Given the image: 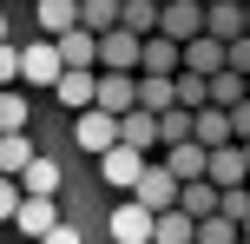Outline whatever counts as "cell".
Returning a JSON list of instances; mask_svg holds the SVG:
<instances>
[{
  "label": "cell",
  "instance_id": "cell-29",
  "mask_svg": "<svg viewBox=\"0 0 250 244\" xmlns=\"http://www.w3.org/2000/svg\"><path fill=\"white\" fill-rule=\"evenodd\" d=\"M244 152H250V139H244Z\"/></svg>",
  "mask_w": 250,
  "mask_h": 244
},
{
  "label": "cell",
  "instance_id": "cell-26",
  "mask_svg": "<svg viewBox=\"0 0 250 244\" xmlns=\"http://www.w3.org/2000/svg\"><path fill=\"white\" fill-rule=\"evenodd\" d=\"M0 79H7V86H20V46L0 53Z\"/></svg>",
  "mask_w": 250,
  "mask_h": 244
},
{
  "label": "cell",
  "instance_id": "cell-23",
  "mask_svg": "<svg viewBox=\"0 0 250 244\" xmlns=\"http://www.w3.org/2000/svg\"><path fill=\"white\" fill-rule=\"evenodd\" d=\"M158 20H165V0H125V26L132 33H158Z\"/></svg>",
  "mask_w": 250,
  "mask_h": 244
},
{
  "label": "cell",
  "instance_id": "cell-25",
  "mask_svg": "<svg viewBox=\"0 0 250 244\" xmlns=\"http://www.w3.org/2000/svg\"><path fill=\"white\" fill-rule=\"evenodd\" d=\"M0 126H7V132H26V92L20 86H7V99H0Z\"/></svg>",
  "mask_w": 250,
  "mask_h": 244
},
{
  "label": "cell",
  "instance_id": "cell-10",
  "mask_svg": "<svg viewBox=\"0 0 250 244\" xmlns=\"http://www.w3.org/2000/svg\"><path fill=\"white\" fill-rule=\"evenodd\" d=\"M165 165L178 178H211V145L204 139H178V145H165Z\"/></svg>",
  "mask_w": 250,
  "mask_h": 244
},
{
  "label": "cell",
  "instance_id": "cell-5",
  "mask_svg": "<svg viewBox=\"0 0 250 244\" xmlns=\"http://www.w3.org/2000/svg\"><path fill=\"white\" fill-rule=\"evenodd\" d=\"M178 192H185V178H178V172L165 165V158H151V165H145V178H138V192H132V198H145L151 211H171V205H178Z\"/></svg>",
  "mask_w": 250,
  "mask_h": 244
},
{
  "label": "cell",
  "instance_id": "cell-16",
  "mask_svg": "<svg viewBox=\"0 0 250 244\" xmlns=\"http://www.w3.org/2000/svg\"><path fill=\"white\" fill-rule=\"evenodd\" d=\"M151 244H198V218H191L185 205L158 211V238H151Z\"/></svg>",
  "mask_w": 250,
  "mask_h": 244
},
{
  "label": "cell",
  "instance_id": "cell-24",
  "mask_svg": "<svg viewBox=\"0 0 250 244\" xmlns=\"http://www.w3.org/2000/svg\"><path fill=\"white\" fill-rule=\"evenodd\" d=\"M20 185H26V192H60V165H53V158H46V152H40V158H33V165H26V172H20Z\"/></svg>",
  "mask_w": 250,
  "mask_h": 244
},
{
  "label": "cell",
  "instance_id": "cell-30",
  "mask_svg": "<svg viewBox=\"0 0 250 244\" xmlns=\"http://www.w3.org/2000/svg\"><path fill=\"white\" fill-rule=\"evenodd\" d=\"M244 7H250V0H244Z\"/></svg>",
  "mask_w": 250,
  "mask_h": 244
},
{
  "label": "cell",
  "instance_id": "cell-4",
  "mask_svg": "<svg viewBox=\"0 0 250 244\" xmlns=\"http://www.w3.org/2000/svg\"><path fill=\"white\" fill-rule=\"evenodd\" d=\"M73 139H79V152L105 158V152L119 145V112H105V106H86V112H73Z\"/></svg>",
  "mask_w": 250,
  "mask_h": 244
},
{
  "label": "cell",
  "instance_id": "cell-8",
  "mask_svg": "<svg viewBox=\"0 0 250 244\" xmlns=\"http://www.w3.org/2000/svg\"><path fill=\"white\" fill-rule=\"evenodd\" d=\"M53 99H60V106H73V112L99 106V66H66V79L53 86Z\"/></svg>",
  "mask_w": 250,
  "mask_h": 244
},
{
  "label": "cell",
  "instance_id": "cell-15",
  "mask_svg": "<svg viewBox=\"0 0 250 244\" xmlns=\"http://www.w3.org/2000/svg\"><path fill=\"white\" fill-rule=\"evenodd\" d=\"M66 53V66H99V33L92 26H73V33H53Z\"/></svg>",
  "mask_w": 250,
  "mask_h": 244
},
{
  "label": "cell",
  "instance_id": "cell-22",
  "mask_svg": "<svg viewBox=\"0 0 250 244\" xmlns=\"http://www.w3.org/2000/svg\"><path fill=\"white\" fill-rule=\"evenodd\" d=\"M244 224L230 218V211H211V218H198V244H237Z\"/></svg>",
  "mask_w": 250,
  "mask_h": 244
},
{
  "label": "cell",
  "instance_id": "cell-12",
  "mask_svg": "<svg viewBox=\"0 0 250 244\" xmlns=\"http://www.w3.org/2000/svg\"><path fill=\"white\" fill-rule=\"evenodd\" d=\"M13 224H20V231L40 244L53 224H60V205H53V192H26V205H20V218H13Z\"/></svg>",
  "mask_w": 250,
  "mask_h": 244
},
{
  "label": "cell",
  "instance_id": "cell-20",
  "mask_svg": "<svg viewBox=\"0 0 250 244\" xmlns=\"http://www.w3.org/2000/svg\"><path fill=\"white\" fill-rule=\"evenodd\" d=\"M237 99H250V73H237V66L211 73V106H237Z\"/></svg>",
  "mask_w": 250,
  "mask_h": 244
},
{
  "label": "cell",
  "instance_id": "cell-17",
  "mask_svg": "<svg viewBox=\"0 0 250 244\" xmlns=\"http://www.w3.org/2000/svg\"><path fill=\"white\" fill-rule=\"evenodd\" d=\"M33 158H40V145L26 139V132H7V139H0V172H7V178H20Z\"/></svg>",
  "mask_w": 250,
  "mask_h": 244
},
{
  "label": "cell",
  "instance_id": "cell-19",
  "mask_svg": "<svg viewBox=\"0 0 250 244\" xmlns=\"http://www.w3.org/2000/svg\"><path fill=\"white\" fill-rule=\"evenodd\" d=\"M198 139H204V145H230V139H237L230 106H198Z\"/></svg>",
  "mask_w": 250,
  "mask_h": 244
},
{
  "label": "cell",
  "instance_id": "cell-13",
  "mask_svg": "<svg viewBox=\"0 0 250 244\" xmlns=\"http://www.w3.org/2000/svg\"><path fill=\"white\" fill-rule=\"evenodd\" d=\"M138 73H185V40L145 33V66H138Z\"/></svg>",
  "mask_w": 250,
  "mask_h": 244
},
{
  "label": "cell",
  "instance_id": "cell-6",
  "mask_svg": "<svg viewBox=\"0 0 250 244\" xmlns=\"http://www.w3.org/2000/svg\"><path fill=\"white\" fill-rule=\"evenodd\" d=\"M99 106L105 112H132L138 106V73L132 66H99Z\"/></svg>",
  "mask_w": 250,
  "mask_h": 244
},
{
  "label": "cell",
  "instance_id": "cell-27",
  "mask_svg": "<svg viewBox=\"0 0 250 244\" xmlns=\"http://www.w3.org/2000/svg\"><path fill=\"white\" fill-rule=\"evenodd\" d=\"M40 244H79V231H73V224H53V231L40 238Z\"/></svg>",
  "mask_w": 250,
  "mask_h": 244
},
{
  "label": "cell",
  "instance_id": "cell-11",
  "mask_svg": "<svg viewBox=\"0 0 250 244\" xmlns=\"http://www.w3.org/2000/svg\"><path fill=\"white\" fill-rule=\"evenodd\" d=\"M119 139L145 145V152H165V132H158V112H151V106H132V112H119Z\"/></svg>",
  "mask_w": 250,
  "mask_h": 244
},
{
  "label": "cell",
  "instance_id": "cell-3",
  "mask_svg": "<svg viewBox=\"0 0 250 244\" xmlns=\"http://www.w3.org/2000/svg\"><path fill=\"white\" fill-rule=\"evenodd\" d=\"M151 238H158V211H151L145 198L125 192L112 205V244H151Z\"/></svg>",
  "mask_w": 250,
  "mask_h": 244
},
{
  "label": "cell",
  "instance_id": "cell-28",
  "mask_svg": "<svg viewBox=\"0 0 250 244\" xmlns=\"http://www.w3.org/2000/svg\"><path fill=\"white\" fill-rule=\"evenodd\" d=\"M244 238H250V218H244Z\"/></svg>",
  "mask_w": 250,
  "mask_h": 244
},
{
  "label": "cell",
  "instance_id": "cell-1",
  "mask_svg": "<svg viewBox=\"0 0 250 244\" xmlns=\"http://www.w3.org/2000/svg\"><path fill=\"white\" fill-rule=\"evenodd\" d=\"M60 79H66V53H60V40H53V33L26 40V46H20V86H60Z\"/></svg>",
  "mask_w": 250,
  "mask_h": 244
},
{
  "label": "cell",
  "instance_id": "cell-21",
  "mask_svg": "<svg viewBox=\"0 0 250 244\" xmlns=\"http://www.w3.org/2000/svg\"><path fill=\"white\" fill-rule=\"evenodd\" d=\"M79 26V0H40V33H73Z\"/></svg>",
  "mask_w": 250,
  "mask_h": 244
},
{
  "label": "cell",
  "instance_id": "cell-2",
  "mask_svg": "<svg viewBox=\"0 0 250 244\" xmlns=\"http://www.w3.org/2000/svg\"><path fill=\"white\" fill-rule=\"evenodd\" d=\"M145 165H151V152H145V145H132V139H119L112 152L99 158V178L112 185V192H138V178H145Z\"/></svg>",
  "mask_w": 250,
  "mask_h": 244
},
{
  "label": "cell",
  "instance_id": "cell-18",
  "mask_svg": "<svg viewBox=\"0 0 250 244\" xmlns=\"http://www.w3.org/2000/svg\"><path fill=\"white\" fill-rule=\"evenodd\" d=\"M79 26H92V33L125 26V0H79Z\"/></svg>",
  "mask_w": 250,
  "mask_h": 244
},
{
  "label": "cell",
  "instance_id": "cell-9",
  "mask_svg": "<svg viewBox=\"0 0 250 244\" xmlns=\"http://www.w3.org/2000/svg\"><path fill=\"white\" fill-rule=\"evenodd\" d=\"M185 66H191V73H204V79L224 73V66H230V40H224V33H198V40H185Z\"/></svg>",
  "mask_w": 250,
  "mask_h": 244
},
{
  "label": "cell",
  "instance_id": "cell-7",
  "mask_svg": "<svg viewBox=\"0 0 250 244\" xmlns=\"http://www.w3.org/2000/svg\"><path fill=\"white\" fill-rule=\"evenodd\" d=\"M99 66H145V33H132V26H112V33H99Z\"/></svg>",
  "mask_w": 250,
  "mask_h": 244
},
{
  "label": "cell",
  "instance_id": "cell-14",
  "mask_svg": "<svg viewBox=\"0 0 250 244\" xmlns=\"http://www.w3.org/2000/svg\"><path fill=\"white\" fill-rule=\"evenodd\" d=\"M138 106H151V112H171L178 99V73H138Z\"/></svg>",
  "mask_w": 250,
  "mask_h": 244
}]
</instances>
